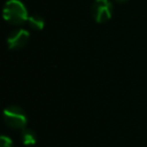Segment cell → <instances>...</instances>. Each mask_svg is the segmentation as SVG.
<instances>
[{"label": "cell", "instance_id": "ba28073f", "mask_svg": "<svg viewBox=\"0 0 147 147\" xmlns=\"http://www.w3.org/2000/svg\"><path fill=\"white\" fill-rule=\"evenodd\" d=\"M116 1H119V2H125L126 0H116Z\"/></svg>", "mask_w": 147, "mask_h": 147}, {"label": "cell", "instance_id": "52a82bcc", "mask_svg": "<svg viewBox=\"0 0 147 147\" xmlns=\"http://www.w3.org/2000/svg\"><path fill=\"white\" fill-rule=\"evenodd\" d=\"M1 147H14L13 140L7 136H1Z\"/></svg>", "mask_w": 147, "mask_h": 147}, {"label": "cell", "instance_id": "7a4b0ae2", "mask_svg": "<svg viewBox=\"0 0 147 147\" xmlns=\"http://www.w3.org/2000/svg\"><path fill=\"white\" fill-rule=\"evenodd\" d=\"M3 121L13 130H23L28 123V115L18 106H8L3 110Z\"/></svg>", "mask_w": 147, "mask_h": 147}, {"label": "cell", "instance_id": "5b68a950", "mask_svg": "<svg viewBox=\"0 0 147 147\" xmlns=\"http://www.w3.org/2000/svg\"><path fill=\"white\" fill-rule=\"evenodd\" d=\"M21 140L25 146H32L37 142V133L31 129H23L21 132Z\"/></svg>", "mask_w": 147, "mask_h": 147}, {"label": "cell", "instance_id": "277c9868", "mask_svg": "<svg viewBox=\"0 0 147 147\" xmlns=\"http://www.w3.org/2000/svg\"><path fill=\"white\" fill-rule=\"evenodd\" d=\"M30 33L25 29H16L8 34L7 45L9 49H21L29 41Z\"/></svg>", "mask_w": 147, "mask_h": 147}, {"label": "cell", "instance_id": "8992f818", "mask_svg": "<svg viewBox=\"0 0 147 147\" xmlns=\"http://www.w3.org/2000/svg\"><path fill=\"white\" fill-rule=\"evenodd\" d=\"M28 24L33 30H42V28L45 26V20L40 15L33 14V15H30L29 16Z\"/></svg>", "mask_w": 147, "mask_h": 147}, {"label": "cell", "instance_id": "3957f363", "mask_svg": "<svg viewBox=\"0 0 147 147\" xmlns=\"http://www.w3.org/2000/svg\"><path fill=\"white\" fill-rule=\"evenodd\" d=\"M113 3L109 0H94L92 3V16L96 23H105L111 18Z\"/></svg>", "mask_w": 147, "mask_h": 147}, {"label": "cell", "instance_id": "6da1fadb", "mask_svg": "<svg viewBox=\"0 0 147 147\" xmlns=\"http://www.w3.org/2000/svg\"><path fill=\"white\" fill-rule=\"evenodd\" d=\"M2 15L5 21L11 25H21L28 22L29 18L28 9L21 0H7L3 6Z\"/></svg>", "mask_w": 147, "mask_h": 147}]
</instances>
